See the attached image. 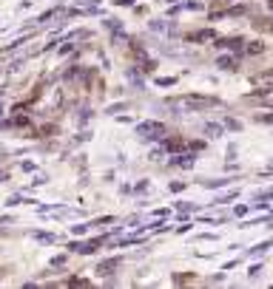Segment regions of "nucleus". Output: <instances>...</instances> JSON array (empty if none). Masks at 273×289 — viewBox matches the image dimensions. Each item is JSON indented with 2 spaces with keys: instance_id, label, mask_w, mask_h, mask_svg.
Returning a JSON list of instances; mask_svg holds the SVG:
<instances>
[{
  "instance_id": "1",
  "label": "nucleus",
  "mask_w": 273,
  "mask_h": 289,
  "mask_svg": "<svg viewBox=\"0 0 273 289\" xmlns=\"http://www.w3.org/2000/svg\"><path fill=\"white\" fill-rule=\"evenodd\" d=\"M163 133H165V128L160 125V122H148V125L139 128V136H142V139H160Z\"/></svg>"
}]
</instances>
